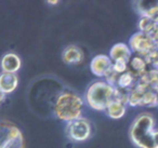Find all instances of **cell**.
I'll use <instances>...</instances> for the list:
<instances>
[{"label":"cell","mask_w":158,"mask_h":148,"mask_svg":"<svg viewBox=\"0 0 158 148\" xmlns=\"http://www.w3.org/2000/svg\"><path fill=\"white\" fill-rule=\"evenodd\" d=\"M85 100L72 91H63L57 95L53 106L55 118L66 123L82 118Z\"/></svg>","instance_id":"6da1fadb"},{"label":"cell","mask_w":158,"mask_h":148,"mask_svg":"<svg viewBox=\"0 0 158 148\" xmlns=\"http://www.w3.org/2000/svg\"><path fill=\"white\" fill-rule=\"evenodd\" d=\"M155 118L149 113H142L135 117L129 128V137L138 148H156L153 135L155 132Z\"/></svg>","instance_id":"7a4b0ae2"},{"label":"cell","mask_w":158,"mask_h":148,"mask_svg":"<svg viewBox=\"0 0 158 148\" xmlns=\"http://www.w3.org/2000/svg\"><path fill=\"white\" fill-rule=\"evenodd\" d=\"M116 87L106 82L104 79L93 81L88 87L85 95V103L91 109L105 111L108 104L114 100Z\"/></svg>","instance_id":"3957f363"},{"label":"cell","mask_w":158,"mask_h":148,"mask_svg":"<svg viewBox=\"0 0 158 148\" xmlns=\"http://www.w3.org/2000/svg\"><path fill=\"white\" fill-rule=\"evenodd\" d=\"M65 133L69 141L74 143H84L88 141L92 134V124L90 120L82 117L66 123Z\"/></svg>","instance_id":"277c9868"},{"label":"cell","mask_w":158,"mask_h":148,"mask_svg":"<svg viewBox=\"0 0 158 148\" xmlns=\"http://www.w3.org/2000/svg\"><path fill=\"white\" fill-rule=\"evenodd\" d=\"M155 43L156 42L152 39V37L149 35L138 31V33L133 34L130 37L128 46L130 47L132 53H134L135 55L146 57L154 49Z\"/></svg>","instance_id":"5b68a950"},{"label":"cell","mask_w":158,"mask_h":148,"mask_svg":"<svg viewBox=\"0 0 158 148\" xmlns=\"http://www.w3.org/2000/svg\"><path fill=\"white\" fill-rule=\"evenodd\" d=\"M113 61L106 54H98L91 60V72L98 78H105L106 75L112 70Z\"/></svg>","instance_id":"8992f818"},{"label":"cell","mask_w":158,"mask_h":148,"mask_svg":"<svg viewBox=\"0 0 158 148\" xmlns=\"http://www.w3.org/2000/svg\"><path fill=\"white\" fill-rule=\"evenodd\" d=\"M85 60V52L80 47L69 44L62 52V61L66 65H79Z\"/></svg>","instance_id":"52a82bcc"},{"label":"cell","mask_w":158,"mask_h":148,"mask_svg":"<svg viewBox=\"0 0 158 148\" xmlns=\"http://www.w3.org/2000/svg\"><path fill=\"white\" fill-rule=\"evenodd\" d=\"M0 67L3 72L9 74H16L22 67V61L16 53L8 52L1 57Z\"/></svg>","instance_id":"ba28073f"},{"label":"cell","mask_w":158,"mask_h":148,"mask_svg":"<svg viewBox=\"0 0 158 148\" xmlns=\"http://www.w3.org/2000/svg\"><path fill=\"white\" fill-rule=\"evenodd\" d=\"M21 132L22 131L20 130V128H18L11 121L5 120L0 122V148L5 147L12 137H14Z\"/></svg>","instance_id":"9c48e42d"},{"label":"cell","mask_w":158,"mask_h":148,"mask_svg":"<svg viewBox=\"0 0 158 148\" xmlns=\"http://www.w3.org/2000/svg\"><path fill=\"white\" fill-rule=\"evenodd\" d=\"M108 56L110 57L113 62L125 61L129 63L132 57V51L128 44L123 43V42H119L110 48Z\"/></svg>","instance_id":"30bf717a"},{"label":"cell","mask_w":158,"mask_h":148,"mask_svg":"<svg viewBox=\"0 0 158 148\" xmlns=\"http://www.w3.org/2000/svg\"><path fill=\"white\" fill-rule=\"evenodd\" d=\"M19 85V77L16 74L0 72V92L6 95L12 94Z\"/></svg>","instance_id":"8fae6325"},{"label":"cell","mask_w":158,"mask_h":148,"mask_svg":"<svg viewBox=\"0 0 158 148\" xmlns=\"http://www.w3.org/2000/svg\"><path fill=\"white\" fill-rule=\"evenodd\" d=\"M128 70L131 72L136 78H140L141 76L145 74L147 72V69L149 68L148 63L146 62V60L143 56H140V55H134V56L131 57L129 64H128Z\"/></svg>","instance_id":"7c38bea8"},{"label":"cell","mask_w":158,"mask_h":148,"mask_svg":"<svg viewBox=\"0 0 158 148\" xmlns=\"http://www.w3.org/2000/svg\"><path fill=\"white\" fill-rule=\"evenodd\" d=\"M126 111H127V105L115 98L108 104L107 108L105 109L106 116L114 120L121 119L126 115Z\"/></svg>","instance_id":"4fadbf2b"},{"label":"cell","mask_w":158,"mask_h":148,"mask_svg":"<svg viewBox=\"0 0 158 148\" xmlns=\"http://www.w3.org/2000/svg\"><path fill=\"white\" fill-rule=\"evenodd\" d=\"M136 82H138V78H136L131 72L128 70V72H123V74H121L120 76H119L118 80H117V83H116V88L130 91V90L135 87Z\"/></svg>","instance_id":"5bb4252c"},{"label":"cell","mask_w":158,"mask_h":148,"mask_svg":"<svg viewBox=\"0 0 158 148\" xmlns=\"http://www.w3.org/2000/svg\"><path fill=\"white\" fill-rule=\"evenodd\" d=\"M158 103V95L154 90L148 89L144 94H143L142 102H141V107H146V108H153L157 106Z\"/></svg>","instance_id":"9a60e30c"},{"label":"cell","mask_w":158,"mask_h":148,"mask_svg":"<svg viewBox=\"0 0 158 148\" xmlns=\"http://www.w3.org/2000/svg\"><path fill=\"white\" fill-rule=\"evenodd\" d=\"M138 27H139V31L146 34V35H151L154 31V29H155V22L149 20L148 18L141 16L138 23Z\"/></svg>","instance_id":"2e32d148"},{"label":"cell","mask_w":158,"mask_h":148,"mask_svg":"<svg viewBox=\"0 0 158 148\" xmlns=\"http://www.w3.org/2000/svg\"><path fill=\"white\" fill-rule=\"evenodd\" d=\"M3 148H25V137L23 132L12 137Z\"/></svg>","instance_id":"e0dca14e"},{"label":"cell","mask_w":158,"mask_h":148,"mask_svg":"<svg viewBox=\"0 0 158 148\" xmlns=\"http://www.w3.org/2000/svg\"><path fill=\"white\" fill-rule=\"evenodd\" d=\"M128 62L125 61H117V62H113V70L115 72H117L118 75H121L123 72H128Z\"/></svg>","instance_id":"ac0fdd59"},{"label":"cell","mask_w":158,"mask_h":148,"mask_svg":"<svg viewBox=\"0 0 158 148\" xmlns=\"http://www.w3.org/2000/svg\"><path fill=\"white\" fill-rule=\"evenodd\" d=\"M142 16H145V18H148L149 20H152L153 22H158V1L155 6L148 9Z\"/></svg>","instance_id":"d6986e66"},{"label":"cell","mask_w":158,"mask_h":148,"mask_svg":"<svg viewBox=\"0 0 158 148\" xmlns=\"http://www.w3.org/2000/svg\"><path fill=\"white\" fill-rule=\"evenodd\" d=\"M153 138H154V144H155L156 148H158V130H155L153 135Z\"/></svg>","instance_id":"ffe728a7"},{"label":"cell","mask_w":158,"mask_h":148,"mask_svg":"<svg viewBox=\"0 0 158 148\" xmlns=\"http://www.w3.org/2000/svg\"><path fill=\"white\" fill-rule=\"evenodd\" d=\"M6 97H7V95H6V94H3L2 92H0V105H1L3 102H5Z\"/></svg>","instance_id":"44dd1931"},{"label":"cell","mask_w":158,"mask_h":148,"mask_svg":"<svg viewBox=\"0 0 158 148\" xmlns=\"http://www.w3.org/2000/svg\"><path fill=\"white\" fill-rule=\"evenodd\" d=\"M59 2H60L59 0H49V1H47V3H48V5H51V6L57 5Z\"/></svg>","instance_id":"7402d4cb"},{"label":"cell","mask_w":158,"mask_h":148,"mask_svg":"<svg viewBox=\"0 0 158 148\" xmlns=\"http://www.w3.org/2000/svg\"><path fill=\"white\" fill-rule=\"evenodd\" d=\"M152 90H154V91H155L156 93H157V95H158V84L156 85V87H154V88H153V89H152ZM157 107H158V103H157Z\"/></svg>","instance_id":"603a6c76"}]
</instances>
